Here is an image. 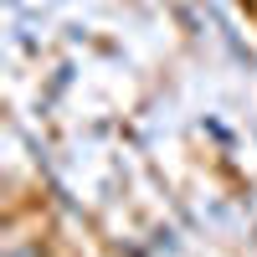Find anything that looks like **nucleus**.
<instances>
[{
	"label": "nucleus",
	"instance_id": "1",
	"mask_svg": "<svg viewBox=\"0 0 257 257\" xmlns=\"http://www.w3.org/2000/svg\"><path fill=\"white\" fill-rule=\"evenodd\" d=\"M6 257H41V252H36V247H11Z\"/></svg>",
	"mask_w": 257,
	"mask_h": 257
}]
</instances>
